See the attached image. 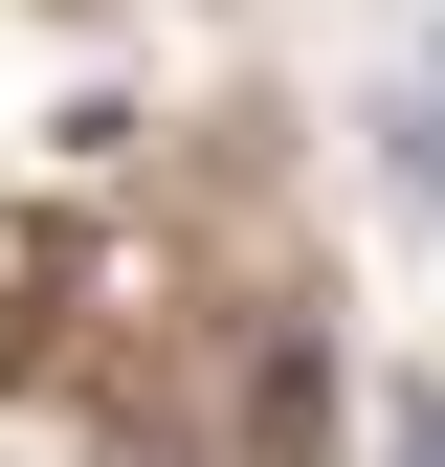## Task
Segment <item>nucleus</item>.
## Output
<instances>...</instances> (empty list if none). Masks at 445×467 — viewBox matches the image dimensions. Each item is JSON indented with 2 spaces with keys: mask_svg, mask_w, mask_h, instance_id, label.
<instances>
[{
  "mask_svg": "<svg viewBox=\"0 0 445 467\" xmlns=\"http://www.w3.org/2000/svg\"><path fill=\"white\" fill-rule=\"evenodd\" d=\"M401 467H445V400H401Z\"/></svg>",
  "mask_w": 445,
  "mask_h": 467,
  "instance_id": "f257e3e1",
  "label": "nucleus"
}]
</instances>
